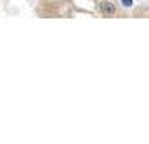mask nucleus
I'll return each mask as SVG.
<instances>
[{
	"label": "nucleus",
	"mask_w": 149,
	"mask_h": 144,
	"mask_svg": "<svg viewBox=\"0 0 149 144\" xmlns=\"http://www.w3.org/2000/svg\"><path fill=\"white\" fill-rule=\"evenodd\" d=\"M99 8H101V12L106 15V17H111V15L116 14V5L112 2H107V0L101 2V3H99Z\"/></svg>",
	"instance_id": "obj_1"
},
{
	"label": "nucleus",
	"mask_w": 149,
	"mask_h": 144,
	"mask_svg": "<svg viewBox=\"0 0 149 144\" xmlns=\"http://www.w3.org/2000/svg\"><path fill=\"white\" fill-rule=\"evenodd\" d=\"M121 2H122L124 7H131V5H132V0H121Z\"/></svg>",
	"instance_id": "obj_2"
}]
</instances>
